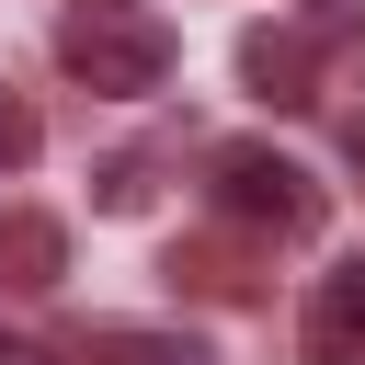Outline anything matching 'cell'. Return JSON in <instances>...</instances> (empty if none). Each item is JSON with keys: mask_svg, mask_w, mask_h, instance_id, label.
<instances>
[{"mask_svg": "<svg viewBox=\"0 0 365 365\" xmlns=\"http://www.w3.org/2000/svg\"><path fill=\"white\" fill-rule=\"evenodd\" d=\"M57 57H68V80H91V91H114V103H137V91H160V80H171V23H160V11H137V0H80V11L57 23Z\"/></svg>", "mask_w": 365, "mask_h": 365, "instance_id": "cell-1", "label": "cell"}, {"mask_svg": "<svg viewBox=\"0 0 365 365\" xmlns=\"http://www.w3.org/2000/svg\"><path fill=\"white\" fill-rule=\"evenodd\" d=\"M205 205H217L228 228H251V240H308V228H319V182H308L285 148H262V137L205 148Z\"/></svg>", "mask_w": 365, "mask_h": 365, "instance_id": "cell-2", "label": "cell"}, {"mask_svg": "<svg viewBox=\"0 0 365 365\" xmlns=\"http://www.w3.org/2000/svg\"><path fill=\"white\" fill-rule=\"evenodd\" d=\"M297 354H308V365H365V262H331V274L308 285Z\"/></svg>", "mask_w": 365, "mask_h": 365, "instance_id": "cell-3", "label": "cell"}, {"mask_svg": "<svg viewBox=\"0 0 365 365\" xmlns=\"http://www.w3.org/2000/svg\"><path fill=\"white\" fill-rule=\"evenodd\" d=\"M354 148H365V125H354Z\"/></svg>", "mask_w": 365, "mask_h": 365, "instance_id": "cell-13", "label": "cell"}, {"mask_svg": "<svg viewBox=\"0 0 365 365\" xmlns=\"http://www.w3.org/2000/svg\"><path fill=\"white\" fill-rule=\"evenodd\" d=\"M0 365H11V331H0Z\"/></svg>", "mask_w": 365, "mask_h": 365, "instance_id": "cell-12", "label": "cell"}, {"mask_svg": "<svg viewBox=\"0 0 365 365\" xmlns=\"http://www.w3.org/2000/svg\"><path fill=\"white\" fill-rule=\"evenodd\" d=\"M354 68H365V57H354Z\"/></svg>", "mask_w": 365, "mask_h": 365, "instance_id": "cell-14", "label": "cell"}, {"mask_svg": "<svg viewBox=\"0 0 365 365\" xmlns=\"http://www.w3.org/2000/svg\"><path fill=\"white\" fill-rule=\"evenodd\" d=\"M171 274H194L205 297H251V251H217V240L205 251H171Z\"/></svg>", "mask_w": 365, "mask_h": 365, "instance_id": "cell-7", "label": "cell"}, {"mask_svg": "<svg viewBox=\"0 0 365 365\" xmlns=\"http://www.w3.org/2000/svg\"><path fill=\"white\" fill-rule=\"evenodd\" d=\"M57 274H68V228L34 217V205H0V285L11 297H46Z\"/></svg>", "mask_w": 365, "mask_h": 365, "instance_id": "cell-5", "label": "cell"}, {"mask_svg": "<svg viewBox=\"0 0 365 365\" xmlns=\"http://www.w3.org/2000/svg\"><path fill=\"white\" fill-rule=\"evenodd\" d=\"M240 80H251L274 114H297V103H319V46H308L297 23H285V34L251 23V34H240Z\"/></svg>", "mask_w": 365, "mask_h": 365, "instance_id": "cell-4", "label": "cell"}, {"mask_svg": "<svg viewBox=\"0 0 365 365\" xmlns=\"http://www.w3.org/2000/svg\"><path fill=\"white\" fill-rule=\"evenodd\" d=\"M308 11H354V0H308Z\"/></svg>", "mask_w": 365, "mask_h": 365, "instance_id": "cell-10", "label": "cell"}, {"mask_svg": "<svg viewBox=\"0 0 365 365\" xmlns=\"http://www.w3.org/2000/svg\"><path fill=\"white\" fill-rule=\"evenodd\" d=\"M137 205H148V160H114L103 171V217H137Z\"/></svg>", "mask_w": 365, "mask_h": 365, "instance_id": "cell-9", "label": "cell"}, {"mask_svg": "<svg viewBox=\"0 0 365 365\" xmlns=\"http://www.w3.org/2000/svg\"><path fill=\"white\" fill-rule=\"evenodd\" d=\"M34 148H46L34 103H23V91H0V182H11V171H34Z\"/></svg>", "mask_w": 365, "mask_h": 365, "instance_id": "cell-8", "label": "cell"}, {"mask_svg": "<svg viewBox=\"0 0 365 365\" xmlns=\"http://www.w3.org/2000/svg\"><path fill=\"white\" fill-rule=\"evenodd\" d=\"M68 365H217L194 331H91Z\"/></svg>", "mask_w": 365, "mask_h": 365, "instance_id": "cell-6", "label": "cell"}, {"mask_svg": "<svg viewBox=\"0 0 365 365\" xmlns=\"http://www.w3.org/2000/svg\"><path fill=\"white\" fill-rule=\"evenodd\" d=\"M11 365H46V354H11Z\"/></svg>", "mask_w": 365, "mask_h": 365, "instance_id": "cell-11", "label": "cell"}]
</instances>
